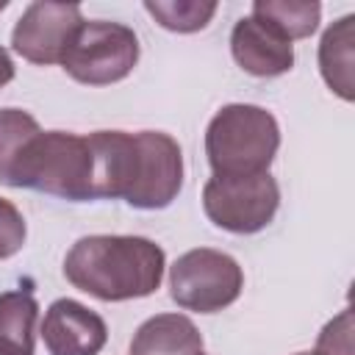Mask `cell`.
<instances>
[{
	"instance_id": "obj_12",
	"label": "cell",
	"mask_w": 355,
	"mask_h": 355,
	"mask_svg": "<svg viewBox=\"0 0 355 355\" xmlns=\"http://www.w3.org/2000/svg\"><path fill=\"white\" fill-rule=\"evenodd\" d=\"M130 355H202V333L186 313H155L136 327Z\"/></svg>"
},
{
	"instance_id": "obj_6",
	"label": "cell",
	"mask_w": 355,
	"mask_h": 355,
	"mask_svg": "<svg viewBox=\"0 0 355 355\" xmlns=\"http://www.w3.org/2000/svg\"><path fill=\"white\" fill-rule=\"evenodd\" d=\"M244 272L239 261L222 250L194 247L169 266V297L183 311L219 313L239 300Z\"/></svg>"
},
{
	"instance_id": "obj_15",
	"label": "cell",
	"mask_w": 355,
	"mask_h": 355,
	"mask_svg": "<svg viewBox=\"0 0 355 355\" xmlns=\"http://www.w3.org/2000/svg\"><path fill=\"white\" fill-rule=\"evenodd\" d=\"M250 17L272 25L288 42L316 33L322 19V3L316 0H255Z\"/></svg>"
},
{
	"instance_id": "obj_8",
	"label": "cell",
	"mask_w": 355,
	"mask_h": 355,
	"mask_svg": "<svg viewBox=\"0 0 355 355\" xmlns=\"http://www.w3.org/2000/svg\"><path fill=\"white\" fill-rule=\"evenodd\" d=\"M136 136L139 175L125 202L141 211H161L172 205L183 189V153L164 130H139Z\"/></svg>"
},
{
	"instance_id": "obj_18",
	"label": "cell",
	"mask_w": 355,
	"mask_h": 355,
	"mask_svg": "<svg viewBox=\"0 0 355 355\" xmlns=\"http://www.w3.org/2000/svg\"><path fill=\"white\" fill-rule=\"evenodd\" d=\"M352 333H355L352 308H344L341 313H336V316L319 330L316 347H313L311 355H355Z\"/></svg>"
},
{
	"instance_id": "obj_4",
	"label": "cell",
	"mask_w": 355,
	"mask_h": 355,
	"mask_svg": "<svg viewBox=\"0 0 355 355\" xmlns=\"http://www.w3.org/2000/svg\"><path fill=\"white\" fill-rule=\"evenodd\" d=\"M139 53L141 47L133 28L108 19H83L61 58V67L83 86H111L133 72Z\"/></svg>"
},
{
	"instance_id": "obj_11",
	"label": "cell",
	"mask_w": 355,
	"mask_h": 355,
	"mask_svg": "<svg viewBox=\"0 0 355 355\" xmlns=\"http://www.w3.org/2000/svg\"><path fill=\"white\" fill-rule=\"evenodd\" d=\"M230 53L233 61L255 78H280L294 67V44L286 36H280L272 25L250 14L233 25Z\"/></svg>"
},
{
	"instance_id": "obj_13",
	"label": "cell",
	"mask_w": 355,
	"mask_h": 355,
	"mask_svg": "<svg viewBox=\"0 0 355 355\" xmlns=\"http://www.w3.org/2000/svg\"><path fill=\"white\" fill-rule=\"evenodd\" d=\"M319 72L330 92L352 103L355 97V14H344L322 33Z\"/></svg>"
},
{
	"instance_id": "obj_22",
	"label": "cell",
	"mask_w": 355,
	"mask_h": 355,
	"mask_svg": "<svg viewBox=\"0 0 355 355\" xmlns=\"http://www.w3.org/2000/svg\"><path fill=\"white\" fill-rule=\"evenodd\" d=\"M294 355H311V352H294Z\"/></svg>"
},
{
	"instance_id": "obj_3",
	"label": "cell",
	"mask_w": 355,
	"mask_h": 355,
	"mask_svg": "<svg viewBox=\"0 0 355 355\" xmlns=\"http://www.w3.org/2000/svg\"><path fill=\"white\" fill-rule=\"evenodd\" d=\"M92 147L86 136L39 130L11 175V189H33L58 200H92Z\"/></svg>"
},
{
	"instance_id": "obj_9",
	"label": "cell",
	"mask_w": 355,
	"mask_h": 355,
	"mask_svg": "<svg viewBox=\"0 0 355 355\" xmlns=\"http://www.w3.org/2000/svg\"><path fill=\"white\" fill-rule=\"evenodd\" d=\"M39 336L50 355H100L108 341V324L83 302L61 297L44 311Z\"/></svg>"
},
{
	"instance_id": "obj_1",
	"label": "cell",
	"mask_w": 355,
	"mask_h": 355,
	"mask_svg": "<svg viewBox=\"0 0 355 355\" xmlns=\"http://www.w3.org/2000/svg\"><path fill=\"white\" fill-rule=\"evenodd\" d=\"M166 252L147 236L94 233L78 239L64 258V277L103 302L141 300L158 291Z\"/></svg>"
},
{
	"instance_id": "obj_2",
	"label": "cell",
	"mask_w": 355,
	"mask_h": 355,
	"mask_svg": "<svg viewBox=\"0 0 355 355\" xmlns=\"http://www.w3.org/2000/svg\"><path fill=\"white\" fill-rule=\"evenodd\" d=\"M277 147L280 125L263 105L227 103L205 128V155L214 175L269 172Z\"/></svg>"
},
{
	"instance_id": "obj_10",
	"label": "cell",
	"mask_w": 355,
	"mask_h": 355,
	"mask_svg": "<svg viewBox=\"0 0 355 355\" xmlns=\"http://www.w3.org/2000/svg\"><path fill=\"white\" fill-rule=\"evenodd\" d=\"M92 147V200L128 197L139 175V136L128 130H94Z\"/></svg>"
},
{
	"instance_id": "obj_5",
	"label": "cell",
	"mask_w": 355,
	"mask_h": 355,
	"mask_svg": "<svg viewBox=\"0 0 355 355\" xmlns=\"http://www.w3.org/2000/svg\"><path fill=\"white\" fill-rule=\"evenodd\" d=\"M280 208V186L269 172L211 175L202 186L205 216L236 236L261 233Z\"/></svg>"
},
{
	"instance_id": "obj_17",
	"label": "cell",
	"mask_w": 355,
	"mask_h": 355,
	"mask_svg": "<svg viewBox=\"0 0 355 355\" xmlns=\"http://www.w3.org/2000/svg\"><path fill=\"white\" fill-rule=\"evenodd\" d=\"M39 122L33 114L22 108H0V183L8 186L14 166L19 164L28 141L39 133Z\"/></svg>"
},
{
	"instance_id": "obj_20",
	"label": "cell",
	"mask_w": 355,
	"mask_h": 355,
	"mask_svg": "<svg viewBox=\"0 0 355 355\" xmlns=\"http://www.w3.org/2000/svg\"><path fill=\"white\" fill-rule=\"evenodd\" d=\"M14 80V61H11V53L0 44V89L8 86Z\"/></svg>"
},
{
	"instance_id": "obj_14",
	"label": "cell",
	"mask_w": 355,
	"mask_h": 355,
	"mask_svg": "<svg viewBox=\"0 0 355 355\" xmlns=\"http://www.w3.org/2000/svg\"><path fill=\"white\" fill-rule=\"evenodd\" d=\"M39 302L31 286L8 288L0 294V355L36 352Z\"/></svg>"
},
{
	"instance_id": "obj_19",
	"label": "cell",
	"mask_w": 355,
	"mask_h": 355,
	"mask_svg": "<svg viewBox=\"0 0 355 355\" xmlns=\"http://www.w3.org/2000/svg\"><path fill=\"white\" fill-rule=\"evenodd\" d=\"M25 236H28V227L19 208L11 200L0 197V261L17 255L25 244Z\"/></svg>"
},
{
	"instance_id": "obj_7",
	"label": "cell",
	"mask_w": 355,
	"mask_h": 355,
	"mask_svg": "<svg viewBox=\"0 0 355 355\" xmlns=\"http://www.w3.org/2000/svg\"><path fill=\"white\" fill-rule=\"evenodd\" d=\"M83 25L78 3H31L11 31V50L31 64H61L75 31Z\"/></svg>"
},
{
	"instance_id": "obj_21",
	"label": "cell",
	"mask_w": 355,
	"mask_h": 355,
	"mask_svg": "<svg viewBox=\"0 0 355 355\" xmlns=\"http://www.w3.org/2000/svg\"><path fill=\"white\" fill-rule=\"evenodd\" d=\"M8 8V0H0V11H6Z\"/></svg>"
},
{
	"instance_id": "obj_16",
	"label": "cell",
	"mask_w": 355,
	"mask_h": 355,
	"mask_svg": "<svg viewBox=\"0 0 355 355\" xmlns=\"http://www.w3.org/2000/svg\"><path fill=\"white\" fill-rule=\"evenodd\" d=\"M214 0H144V11L172 33H197L216 14Z\"/></svg>"
}]
</instances>
